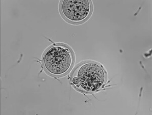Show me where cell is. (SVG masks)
Segmentation results:
<instances>
[{"label": "cell", "mask_w": 152, "mask_h": 115, "mask_svg": "<svg viewBox=\"0 0 152 115\" xmlns=\"http://www.w3.org/2000/svg\"><path fill=\"white\" fill-rule=\"evenodd\" d=\"M74 63L73 52L66 44L57 43L49 47L44 54L42 63L45 71L54 77H61L69 72Z\"/></svg>", "instance_id": "obj_2"}, {"label": "cell", "mask_w": 152, "mask_h": 115, "mask_svg": "<svg viewBox=\"0 0 152 115\" xmlns=\"http://www.w3.org/2000/svg\"><path fill=\"white\" fill-rule=\"evenodd\" d=\"M60 10L66 21L73 24H80L90 16L92 5L91 1L88 0H64L61 2Z\"/></svg>", "instance_id": "obj_3"}, {"label": "cell", "mask_w": 152, "mask_h": 115, "mask_svg": "<svg viewBox=\"0 0 152 115\" xmlns=\"http://www.w3.org/2000/svg\"><path fill=\"white\" fill-rule=\"evenodd\" d=\"M107 73L102 65L94 61H85L78 65L71 74L70 82L78 90L92 93L104 87Z\"/></svg>", "instance_id": "obj_1"}]
</instances>
